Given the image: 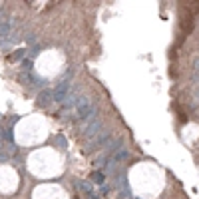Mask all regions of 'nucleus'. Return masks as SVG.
Here are the masks:
<instances>
[{"label":"nucleus","instance_id":"obj_1","mask_svg":"<svg viewBox=\"0 0 199 199\" xmlns=\"http://www.w3.org/2000/svg\"><path fill=\"white\" fill-rule=\"evenodd\" d=\"M96 104H92L88 98H80L78 106H76V121H88V119L96 118Z\"/></svg>","mask_w":199,"mask_h":199},{"label":"nucleus","instance_id":"obj_2","mask_svg":"<svg viewBox=\"0 0 199 199\" xmlns=\"http://www.w3.org/2000/svg\"><path fill=\"white\" fill-rule=\"evenodd\" d=\"M102 132H104V129H102V119H100L98 116L92 118V119H88V121H84V126H82V133L90 139L98 138Z\"/></svg>","mask_w":199,"mask_h":199},{"label":"nucleus","instance_id":"obj_3","mask_svg":"<svg viewBox=\"0 0 199 199\" xmlns=\"http://www.w3.org/2000/svg\"><path fill=\"white\" fill-rule=\"evenodd\" d=\"M72 90V84L68 82V80H64V82H60L58 86H56V90H54V100L56 102H66V98H68V92Z\"/></svg>","mask_w":199,"mask_h":199},{"label":"nucleus","instance_id":"obj_4","mask_svg":"<svg viewBox=\"0 0 199 199\" xmlns=\"http://www.w3.org/2000/svg\"><path fill=\"white\" fill-rule=\"evenodd\" d=\"M110 139H112V133L110 132H102L98 138H94L92 141L88 143V149H90V151H96V149H100L102 146H106Z\"/></svg>","mask_w":199,"mask_h":199},{"label":"nucleus","instance_id":"obj_5","mask_svg":"<svg viewBox=\"0 0 199 199\" xmlns=\"http://www.w3.org/2000/svg\"><path fill=\"white\" fill-rule=\"evenodd\" d=\"M54 100V92H50V90H42V92L38 94V106L40 108H48L50 104H52Z\"/></svg>","mask_w":199,"mask_h":199},{"label":"nucleus","instance_id":"obj_6","mask_svg":"<svg viewBox=\"0 0 199 199\" xmlns=\"http://www.w3.org/2000/svg\"><path fill=\"white\" fill-rule=\"evenodd\" d=\"M127 157H129V151H127V149H118V151H116V155H113V161H116V163H119V161H126Z\"/></svg>","mask_w":199,"mask_h":199},{"label":"nucleus","instance_id":"obj_7","mask_svg":"<svg viewBox=\"0 0 199 199\" xmlns=\"http://www.w3.org/2000/svg\"><path fill=\"white\" fill-rule=\"evenodd\" d=\"M76 185H78L80 189H82V191H86V193H90V195H92V197H96V193H94V187L90 185V183H84V181H78V183H76Z\"/></svg>","mask_w":199,"mask_h":199},{"label":"nucleus","instance_id":"obj_8","mask_svg":"<svg viewBox=\"0 0 199 199\" xmlns=\"http://www.w3.org/2000/svg\"><path fill=\"white\" fill-rule=\"evenodd\" d=\"M92 179H94V183H98V185H102V183L106 181V173H102V171H96V173H92Z\"/></svg>","mask_w":199,"mask_h":199},{"label":"nucleus","instance_id":"obj_9","mask_svg":"<svg viewBox=\"0 0 199 199\" xmlns=\"http://www.w3.org/2000/svg\"><path fill=\"white\" fill-rule=\"evenodd\" d=\"M10 32V22H2L0 20V36H6Z\"/></svg>","mask_w":199,"mask_h":199},{"label":"nucleus","instance_id":"obj_10","mask_svg":"<svg viewBox=\"0 0 199 199\" xmlns=\"http://www.w3.org/2000/svg\"><path fill=\"white\" fill-rule=\"evenodd\" d=\"M56 143L60 146V149H66V138H64V135H58V138H56Z\"/></svg>","mask_w":199,"mask_h":199},{"label":"nucleus","instance_id":"obj_11","mask_svg":"<svg viewBox=\"0 0 199 199\" xmlns=\"http://www.w3.org/2000/svg\"><path fill=\"white\" fill-rule=\"evenodd\" d=\"M4 138H6L8 141H12V129H6V133H4Z\"/></svg>","mask_w":199,"mask_h":199},{"label":"nucleus","instance_id":"obj_12","mask_svg":"<svg viewBox=\"0 0 199 199\" xmlns=\"http://www.w3.org/2000/svg\"><path fill=\"white\" fill-rule=\"evenodd\" d=\"M24 68L30 70V68H32V62H30V60H24Z\"/></svg>","mask_w":199,"mask_h":199}]
</instances>
